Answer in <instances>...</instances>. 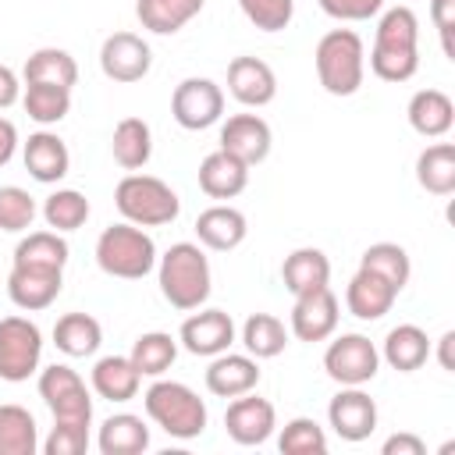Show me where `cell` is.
Listing matches in <instances>:
<instances>
[{
    "label": "cell",
    "instance_id": "cell-7",
    "mask_svg": "<svg viewBox=\"0 0 455 455\" xmlns=\"http://www.w3.org/2000/svg\"><path fill=\"white\" fill-rule=\"evenodd\" d=\"M43 359V334L28 316H4L0 320V380L21 384L39 370Z\"/></svg>",
    "mask_w": 455,
    "mask_h": 455
},
{
    "label": "cell",
    "instance_id": "cell-24",
    "mask_svg": "<svg viewBox=\"0 0 455 455\" xmlns=\"http://www.w3.org/2000/svg\"><path fill=\"white\" fill-rule=\"evenodd\" d=\"M245 185H249V167L238 156H231L224 149L203 156V164H199V188L210 199H235V196L245 192Z\"/></svg>",
    "mask_w": 455,
    "mask_h": 455
},
{
    "label": "cell",
    "instance_id": "cell-4",
    "mask_svg": "<svg viewBox=\"0 0 455 455\" xmlns=\"http://www.w3.org/2000/svg\"><path fill=\"white\" fill-rule=\"evenodd\" d=\"M313 64H316L320 85L331 96H352V92H359L363 75H366V50H363L359 32H352V28H331L327 36H320L316 53H313Z\"/></svg>",
    "mask_w": 455,
    "mask_h": 455
},
{
    "label": "cell",
    "instance_id": "cell-27",
    "mask_svg": "<svg viewBox=\"0 0 455 455\" xmlns=\"http://www.w3.org/2000/svg\"><path fill=\"white\" fill-rule=\"evenodd\" d=\"M89 380H92V391L100 398H107V402H128V398L139 395L142 373L132 366L128 355H103V359H96Z\"/></svg>",
    "mask_w": 455,
    "mask_h": 455
},
{
    "label": "cell",
    "instance_id": "cell-5",
    "mask_svg": "<svg viewBox=\"0 0 455 455\" xmlns=\"http://www.w3.org/2000/svg\"><path fill=\"white\" fill-rule=\"evenodd\" d=\"M114 206L128 224L164 228L181 213L178 192L153 174H124L114 188Z\"/></svg>",
    "mask_w": 455,
    "mask_h": 455
},
{
    "label": "cell",
    "instance_id": "cell-23",
    "mask_svg": "<svg viewBox=\"0 0 455 455\" xmlns=\"http://www.w3.org/2000/svg\"><path fill=\"white\" fill-rule=\"evenodd\" d=\"M405 114H409L412 132L423 135V139H441L455 124V103L441 89H419V92H412Z\"/></svg>",
    "mask_w": 455,
    "mask_h": 455
},
{
    "label": "cell",
    "instance_id": "cell-21",
    "mask_svg": "<svg viewBox=\"0 0 455 455\" xmlns=\"http://www.w3.org/2000/svg\"><path fill=\"white\" fill-rule=\"evenodd\" d=\"M21 160H25V171H28L36 181H43V185H57V181L71 171V153H68L64 139L53 135V132H36V135H28V142H25V149H21Z\"/></svg>",
    "mask_w": 455,
    "mask_h": 455
},
{
    "label": "cell",
    "instance_id": "cell-44",
    "mask_svg": "<svg viewBox=\"0 0 455 455\" xmlns=\"http://www.w3.org/2000/svg\"><path fill=\"white\" fill-rule=\"evenodd\" d=\"M85 448H89V423L53 419V430L43 441V451L46 455H82Z\"/></svg>",
    "mask_w": 455,
    "mask_h": 455
},
{
    "label": "cell",
    "instance_id": "cell-11",
    "mask_svg": "<svg viewBox=\"0 0 455 455\" xmlns=\"http://www.w3.org/2000/svg\"><path fill=\"white\" fill-rule=\"evenodd\" d=\"M274 427H277L274 405H270L267 398L252 395V391L231 398V405H228V412H224V430H228V437H231L235 444H242V448H252V444L270 441Z\"/></svg>",
    "mask_w": 455,
    "mask_h": 455
},
{
    "label": "cell",
    "instance_id": "cell-18",
    "mask_svg": "<svg viewBox=\"0 0 455 455\" xmlns=\"http://www.w3.org/2000/svg\"><path fill=\"white\" fill-rule=\"evenodd\" d=\"M60 284H64V270L11 267V274H7V295L25 313H36V309L53 306V299L60 295Z\"/></svg>",
    "mask_w": 455,
    "mask_h": 455
},
{
    "label": "cell",
    "instance_id": "cell-50",
    "mask_svg": "<svg viewBox=\"0 0 455 455\" xmlns=\"http://www.w3.org/2000/svg\"><path fill=\"white\" fill-rule=\"evenodd\" d=\"M451 348H455V331H444V334L437 338V363H441V370H448V373H455Z\"/></svg>",
    "mask_w": 455,
    "mask_h": 455
},
{
    "label": "cell",
    "instance_id": "cell-12",
    "mask_svg": "<svg viewBox=\"0 0 455 455\" xmlns=\"http://www.w3.org/2000/svg\"><path fill=\"white\" fill-rule=\"evenodd\" d=\"M149 64H153L149 43L135 32H114L100 46V68L110 82H121V85L139 82L149 75Z\"/></svg>",
    "mask_w": 455,
    "mask_h": 455
},
{
    "label": "cell",
    "instance_id": "cell-1",
    "mask_svg": "<svg viewBox=\"0 0 455 455\" xmlns=\"http://www.w3.org/2000/svg\"><path fill=\"white\" fill-rule=\"evenodd\" d=\"M370 71L380 82H409L419 71V18L412 7L398 4L380 14L370 50Z\"/></svg>",
    "mask_w": 455,
    "mask_h": 455
},
{
    "label": "cell",
    "instance_id": "cell-48",
    "mask_svg": "<svg viewBox=\"0 0 455 455\" xmlns=\"http://www.w3.org/2000/svg\"><path fill=\"white\" fill-rule=\"evenodd\" d=\"M18 96H21V82H18V75H14L7 64H0V110L14 107Z\"/></svg>",
    "mask_w": 455,
    "mask_h": 455
},
{
    "label": "cell",
    "instance_id": "cell-8",
    "mask_svg": "<svg viewBox=\"0 0 455 455\" xmlns=\"http://www.w3.org/2000/svg\"><path fill=\"white\" fill-rule=\"evenodd\" d=\"M39 398L46 402V409L53 412V419H68V423H92V398L85 380L78 377V370L53 363L46 370H39Z\"/></svg>",
    "mask_w": 455,
    "mask_h": 455
},
{
    "label": "cell",
    "instance_id": "cell-20",
    "mask_svg": "<svg viewBox=\"0 0 455 455\" xmlns=\"http://www.w3.org/2000/svg\"><path fill=\"white\" fill-rule=\"evenodd\" d=\"M256 384H259V366L252 355L220 352L206 366V391L217 398H238L245 391H256Z\"/></svg>",
    "mask_w": 455,
    "mask_h": 455
},
{
    "label": "cell",
    "instance_id": "cell-22",
    "mask_svg": "<svg viewBox=\"0 0 455 455\" xmlns=\"http://www.w3.org/2000/svg\"><path fill=\"white\" fill-rule=\"evenodd\" d=\"M395 299H398V288H391L384 277H377L373 270H363V267L355 270V277L345 288V306L359 320H380L384 313H391Z\"/></svg>",
    "mask_w": 455,
    "mask_h": 455
},
{
    "label": "cell",
    "instance_id": "cell-2",
    "mask_svg": "<svg viewBox=\"0 0 455 455\" xmlns=\"http://www.w3.org/2000/svg\"><path fill=\"white\" fill-rule=\"evenodd\" d=\"M160 277V291L174 309H199L210 299L213 288V274H210V259L196 242H174L156 267Z\"/></svg>",
    "mask_w": 455,
    "mask_h": 455
},
{
    "label": "cell",
    "instance_id": "cell-37",
    "mask_svg": "<svg viewBox=\"0 0 455 455\" xmlns=\"http://www.w3.org/2000/svg\"><path fill=\"white\" fill-rule=\"evenodd\" d=\"M242 345L252 359H274L288 345V331L274 313H252L242 323Z\"/></svg>",
    "mask_w": 455,
    "mask_h": 455
},
{
    "label": "cell",
    "instance_id": "cell-29",
    "mask_svg": "<svg viewBox=\"0 0 455 455\" xmlns=\"http://www.w3.org/2000/svg\"><path fill=\"white\" fill-rule=\"evenodd\" d=\"M103 341V327L96 316L89 313H64L57 323H53V345L68 355V359H85L100 348Z\"/></svg>",
    "mask_w": 455,
    "mask_h": 455
},
{
    "label": "cell",
    "instance_id": "cell-35",
    "mask_svg": "<svg viewBox=\"0 0 455 455\" xmlns=\"http://www.w3.org/2000/svg\"><path fill=\"white\" fill-rule=\"evenodd\" d=\"M39 430L25 405H0V455H36Z\"/></svg>",
    "mask_w": 455,
    "mask_h": 455
},
{
    "label": "cell",
    "instance_id": "cell-39",
    "mask_svg": "<svg viewBox=\"0 0 455 455\" xmlns=\"http://www.w3.org/2000/svg\"><path fill=\"white\" fill-rule=\"evenodd\" d=\"M21 107L32 121L39 124H57L68 117L71 110V89H60V85H43V82H28L25 85V96H21Z\"/></svg>",
    "mask_w": 455,
    "mask_h": 455
},
{
    "label": "cell",
    "instance_id": "cell-16",
    "mask_svg": "<svg viewBox=\"0 0 455 455\" xmlns=\"http://www.w3.org/2000/svg\"><path fill=\"white\" fill-rule=\"evenodd\" d=\"M178 341L185 345V352L213 359V355H220V352L231 348V341H235V320L224 309H199V313H192L181 323Z\"/></svg>",
    "mask_w": 455,
    "mask_h": 455
},
{
    "label": "cell",
    "instance_id": "cell-49",
    "mask_svg": "<svg viewBox=\"0 0 455 455\" xmlns=\"http://www.w3.org/2000/svg\"><path fill=\"white\" fill-rule=\"evenodd\" d=\"M14 149H18V128H14V121L0 117V167L11 164Z\"/></svg>",
    "mask_w": 455,
    "mask_h": 455
},
{
    "label": "cell",
    "instance_id": "cell-31",
    "mask_svg": "<svg viewBox=\"0 0 455 455\" xmlns=\"http://www.w3.org/2000/svg\"><path fill=\"white\" fill-rule=\"evenodd\" d=\"M25 85L28 82H43V85H60V89H71L78 82V64L68 50L60 46H39L36 53H28L25 60Z\"/></svg>",
    "mask_w": 455,
    "mask_h": 455
},
{
    "label": "cell",
    "instance_id": "cell-41",
    "mask_svg": "<svg viewBox=\"0 0 455 455\" xmlns=\"http://www.w3.org/2000/svg\"><path fill=\"white\" fill-rule=\"evenodd\" d=\"M277 448L284 455H323L327 451V434L316 419L309 416H295L284 423L281 437H277Z\"/></svg>",
    "mask_w": 455,
    "mask_h": 455
},
{
    "label": "cell",
    "instance_id": "cell-3",
    "mask_svg": "<svg viewBox=\"0 0 455 455\" xmlns=\"http://www.w3.org/2000/svg\"><path fill=\"white\" fill-rule=\"evenodd\" d=\"M142 405H146V416L171 437L178 441H192L206 430V402L181 380H153L142 395Z\"/></svg>",
    "mask_w": 455,
    "mask_h": 455
},
{
    "label": "cell",
    "instance_id": "cell-14",
    "mask_svg": "<svg viewBox=\"0 0 455 455\" xmlns=\"http://www.w3.org/2000/svg\"><path fill=\"white\" fill-rule=\"evenodd\" d=\"M334 331H338V299H334V291L327 284L295 295L291 334L299 341H327Z\"/></svg>",
    "mask_w": 455,
    "mask_h": 455
},
{
    "label": "cell",
    "instance_id": "cell-40",
    "mask_svg": "<svg viewBox=\"0 0 455 455\" xmlns=\"http://www.w3.org/2000/svg\"><path fill=\"white\" fill-rule=\"evenodd\" d=\"M43 220H46V228H53L60 235L78 231L89 220V199L78 188H57L43 203Z\"/></svg>",
    "mask_w": 455,
    "mask_h": 455
},
{
    "label": "cell",
    "instance_id": "cell-17",
    "mask_svg": "<svg viewBox=\"0 0 455 455\" xmlns=\"http://www.w3.org/2000/svg\"><path fill=\"white\" fill-rule=\"evenodd\" d=\"M228 92L242 107H267L277 96V75L259 57H235L228 64Z\"/></svg>",
    "mask_w": 455,
    "mask_h": 455
},
{
    "label": "cell",
    "instance_id": "cell-33",
    "mask_svg": "<svg viewBox=\"0 0 455 455\" xmlns=\"http://www.w3.org/2000/svg\"><path fill=\"white\" fill-rule=\"evenodd\" d=\"M416 181L430 196H451L455 192V146L434 142L416 156Z\"/></svg>",
    "mask_w": 455,
    "mask_h": 455
},
{
    "label": "cell",
    "instance_id": "cell-26",
    "mask_svg": "<svg viewBox=\"0 0 455 455\" xmlns=\"http://www.w3.org/2000/svg\"><path fill=\"white\" fill-rule=\"evenodd\" d=\"M380 359H384L391 370H398V373H412V370H419V366L430 359L427 331L416 327V323H398V327H391L387 338H384Z\"/></svg>",
    "mask_w": 455,
    "mask_h": 455
},
{
    "label": "cell",
    "instance_id": "cell-32",
    "mask_svg": "<svg viewBox=\"0 0 455 455\" xmlns=\"http://www.w3.org/2000/svg\"><path fill=\"white\" fill-rule=\"evenodd\" d=\"M110 149H114V160L124 167V171H139L149 164L153 156V132L142 117H121L117 128H114V139H110Z\"/></svg>",
    "mask_w": 455,
    "mask_h": 455
},
{
    "label": "cell",
    "instance_id": "cell-36",
    "mask_svg": "<svg viewBox=\"0 0 455 455\" xmlns=\"http://www.w3.org/2000/svg\"><path fill=\"white\" fill-rule=\"evenodd\" d=\"M128 359H132V366H135L142 377H164V373L174 366V359H178V341H174L167 331L139 334Z\"/></svg>",
    "mask_w": 455,
    "mask_h": 455
},
{
    "label": "cell",
    "instance_id": "cell-6",
    "mask_svg": "<svg viewBox=\"0 0 455 455\" xmlns=\"http://www.w3.org/2000/svg\"><path fill=\"white\" fill-rule=\"evenodd\" d=\"M96 263L110 277L139 281L156 267V245L139 224H110L96 238Z\"/></svg>",
    "mask_w": 455,
    "mask_h": 455
},
{
    "label": "cell",
    "instance_id": "cell-45",
    "mask_svg": "<svg viewBox=\"0 0 455 455\" xmlns=\"http://www.w3.org/2000/svg\"><path fill=\"white\" fill-rule=\"evenodd\" d=\"M320 7L338 21H370L373 14H380L384 0H320Z\"/></svg>",
    "mask_w": 455,
    "mask_h": 455
},
{
    "label": "cell",
    "instance_id": "cell-9",
    "mask_svg": "<svg viewBox=\"0 0 455 455\" xmlns=\"http://www.w3.org/2000/svg\"><path fill=\"white\" fill-rule=\"evenodd\" d=\"M323 370L341 387H363L380 370V352L366 334H341L323 352Z\"/></svg>",
    "mask_w": 455,
    "mask_h": 455
},
{
    "label": "cell",
    "instance_id": "cell-19",
    "mask_svg": "<svg viewBox=\"0 0 455 455\" xmlns=\"http://www.w3.org/2000/svg\"><path fill=\"white\" fill-rule=\"evenodd\" d=\"M249 235V220L242 210L228 206V203H217V206H206L199 217H196V238L213 249V252H231L245 242Z\"/></svg>",
    "mask_w": 455,
    "mask_h": 455
},
{
    "label": "cell",
    "instance_id": "cell-13",
    "mask_svg": "<svg viewBox=\"0 0 455 455\" xmlns=\"http://www.w3.org/2000/svg\"><path fill=\"white\" fill-rule=\"evenodd\" d=\"M327 419L341 441L359 444L377 430V402L363 387H341L327 405Z\"/></svg>",
    "mask_w": 455,
    "mask_h": 455
},
{
    "label": "cell",
    "instance_id": "cell-46",
    "mask_svg": "<svg viewBox=\"0 0 455 455\" xmlns=\"http://www.w3.org/2000/svg\"><path fill=\"white\" fill-rule=\"evenodd\" d=\"M430 21L441 36L444 53L455 60V46H451V28H455V0H430Z\"/></svg>",
    "mask_w": 455,
    "mask_h": 455
},
{
    "label": "cell",
    "instance_id": "cell-43",
    "mask_svg": "<svg viewBox=\"0 0 455 455\" xmlns=\"http://www.w3.org/2000/svg\"><path fill=\"white\" fill-rule=\"evenodd\" d=\"M238 7L259 32H281L295 18V0H238Z\"/></svg>",
    "mask_w": 455,
    "mask_h": 455
},
{
    "label": "cell",
    "instance_id": "cell-34",
    "mask_svg": "<svg viewBox=\"0 0 455 455\" xmlns=\"http://www.w3.org/2000/svg\"><path fill=\"white\" fill-rule=\"evenodd\" d=\"M68 263V242L60 231H32L14 245V263L11 267H43V270H64Z\"/></svg>",
    "mask_w": 455,
    "mask_h": 455
},
{
    "label": "cell",
    "instance_id": "cell-30",
    "mask_svg": "<svg viewBox=\"0 0 455 455\" xmlns=\"http://www.w3.org/2000/svg\"><path fill=\"white\" fill-rule=\"evenodd\" d=\"M96 444L103 455H139L149 448V427L142 423V416L117 412V416L103 419Z\"/></svg>",
    "mask_w": 455,
    "mask_h": 455
},
{
    "label": "cell",
    "instance_id": "cell-38",
    "mask_svg": "<svg viewBox=\"0 0 455 455\" xmlns=\"http://www.w3.org/2000/svg\"><path fill=\"white\" fill-rule=\"evenodd\" d=\"M359 267L363 270H373L377 277H384L391 288H405L409 284V277H412V263H409V252L398 245V242H377V245H370L366 252H363V259H359Z\"/></svg>",
    "mask_w": 455,
    "mask_h": 455
},
{
    "label": "cell",
    "instance_id": "cell-47",
    "mask_svg": "<svg viewBox=\"0 0 455 455\" xmlns=\"http://www.w3.org/2000/svg\"><path fill=\"white\" fill-rule=\"evenodd\" d=\"M384 455H427V444L416 437V434H391L384 444H380Z\"/></svg>",
    "mask_w": 455,
    "mask_h": 455
},
{
    "label": "cell",
    "instance_id": "cell-42",
    "mask_svg": "<svg viewBox=\"0 0 455 455\" xmlns=\"http://www.w3.org/2000/svg\"><path fill=\"white\" fill-rule=\"evenodd\" d=\"M32 220H36V199L18 185H4L0 188V231H28Z\"/></svg>",
    "mask_w": 455,
    "mask_h": 455
},
{
    "label": "cell",
    "instance_id": "cell-25",
    "mask_svg": "<svg viewBox=\"0 0 455 455\" xmlns=\"http://www.w3.org/2000/svg\"><path fill=\"white\" fill-rule=\"evenodd\" d=\"M281 281L291 295H302V291H313V288H323L331 281V259L323 249H313V245H302L295 252L284 256L281 263Z\"/></svg>",
    "mask_w": 455,
    "mask_h": 455
},
{
    "label": "cell",
    "instance_id": "cell-15",
    "mask_svg": "<svg viewBox=\"0 0 455 455\" xmlns=\"http://www.w3.org/2000/svg\"><path fill=\"white\" fill-rule=\"evenodd\" d=\"M270 142H274L270 124L259 114H231L220 124V149L238 156L245 167L263 164L270 156Z\"/></svg>",
    "mask_w": 455,
    "mask_h": 455
},
{
    "label": "cell",
    "instance_id": "cell-10",
    "mask_svg": "<svg viewBox=\"0 0 455 455\" xmlns=\"http://www.w3.org/2000/svg\"><path fill=\"white\" fill-rule=\"evenodd\" d=\"M171 114L185 132H203L224 114V89L213 78H185L174 85Z\"/></svg>",
    "mask_w": 455,
    "mask_h": 455
},
{
    "label": "cell",
    "instance_id": "cell-28",
    "mask_svg": "<svg viewBox=\"0 0 455 455\" xmlns=\"http://www.w3.org/2000/svg\"><path fill=\"white\" fill-rule=\"evenodd\" d=\"M203 4L206 0H135V18L156 36H174L203 11Z\"/></svg>",
    "mask_w": 455,
    "mask_h": 455
}]
</instances>
